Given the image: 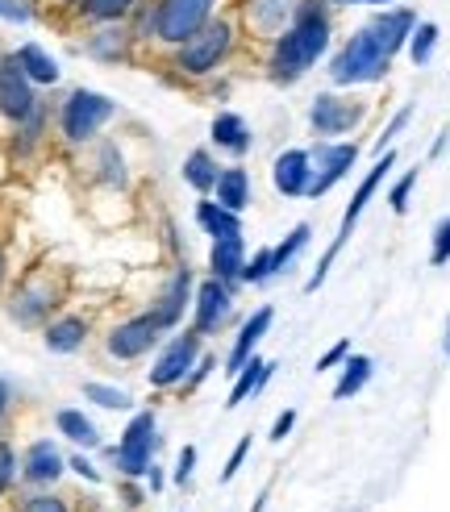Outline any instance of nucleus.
<instances>
[{
    "label": "nucleus",
    "mask_w": 450,
    "mask_h": 512,
    "mask_svg": "<svg viewBox=\"0 0 450 512\" xmlns=\"http://www.w3.org/2000/svg\"><path fill=\"white\" fill-rule=\"evenodd\" d=\"M325 46H330V13H325V5H317V0H305L288 30L275 34L271 63H267L271 80L296 84L300 75H309V67L325 55Z\"/></svg>",
    "instance_id": "f257e3e1"
},
{
    "label": "nucleus",
    "mask_w": 450,
    "mask_h": 512,
    "mask_svg": "<svg viewBox=\"0 0 450 512\" xmlns=\"http://www.w3.org/2000/svg\"><path fill=\"white\" fill-rule=\"evenodd\" d=\"M388 67H392V55L380 46V38H375L363 25V30L350 34L346 46L334 55L330 80L342 84V88H350V84H375V80H384V75H388Z\"/></svg>",
    "instance_id": "f03ea898"
},
{
    "label": "nucleus",
    "mask_w": 450,
    "mask_h": 512,
    "mask_svg": "<svg viewBox=\"0 0 450 512\" xmlns=\"http://www.w3.org/2000/svg\"><path fill=\"white\" fill-rule=\"evenodd\" d=\"M213 5L217 0H159V5L150 9V34L159 42L180 46L213 21Z\"/></svg>",
    "instance_id": "7ed1b4c3"
},
{
    "label": "nucleus",
    "mask_w": 450,
    "mask_h": 512,
    "mask_svg": "<svg viewBox=\"0 0 450 512\" xmlns=\"http://www.w3.org/2000/svg\"><path fill=\"white\" fill-rule=\"evenodd\" d=\"M396 167V155H388V150H384V155L380 159H375V167L363 175V184H359V192L355 196H350V204H346V217H342V229H338V238H334V246L330 250H325L321 254V263H317V271H313V279H309V292H317L321 284H325V275H330V267H334V259H338V250L346 246V238H350V229H355V221L363 217V209H367V200L375 196V188H380L384 184V175Z\"/></svg>",
    "instance_id": "20e7f679"
},
{
    "label": "nucleus",
    "mask_w": 450,
    "mask_h": 512,
    "mask_svg": "<svg viewBox=\"0 0 450 512\" xmlns=\"http://www.w3.org/2000/svg\"><path fill=\"white\" fill-rule=\"evenodd\" d=\"M234 46V25L230 21H209L200 34H192L188 42H180L175 50V67L184 75H209L221 67V59L230 55Z\"/></svg>",
    "instance_id": "39448f33"
},
{
    "label": "nucleus",
    "mask_w": 450,
    "mask_h": 512,
    "mask_svg": "<svg viewBox=\"0 0 450 512\" xmlns=\"http://www.w3.org/2000/svg\"><path fill=\"white\" fill-rule=\"evenodd\" d=\"M117 113V105L105 96V92H92V88H75L67 100H63V113H59V125H63V138L67 142H92L100 134V125Z\"/></svg>",
    "instance_id": "423d86ee"
},
{
    "label": "nucleus",
    "mask_w": 450,
    "mask_h": 512,
    "mask_svg": "<svg viewBox=\"0 0 450 512\" xmlns=\"http://www.w3.org/2000/svg\"><path fill=\"white\" fill-rule=\"evenodd\" d=\"M155 450H159V421H155V413H138L130 425H125L121 442L113 450L117 471L125 479H142L150 471V463H155Z\"/></svg>",
    "instance_id": "0eeeda50"
},
{
    "label": "nucleus",
    "mask_w": 450,
    "mask_h": 512,
    "mask_svg": "<svg viewBox=\"0 0 450 512\" xmlns=\"http://www.w3.org/2000/svg\"><path fill=\"white\" fill-rule=\"evenodd\" d=\"M196 363H200V334H196V329H188V334L171 338L159 350L155 367H150V383H155V388H180V383L192 375Z\"/></svg>",
    "instance_id": "6e6552de"
},
{
    "label": "nucleus",
    "mask_w": 450,
    "mask_h": 512,
    "mask_svg": "<svg viewBox=\"0 0 450 512\" xmlns=\"http://www.w3.org/2000/svg\"><path fill=\"white\" fill-rule=\"evenodd\" d=\"M363 117H367V109L359 105V100H346V96H334V92H321L313 100V109H309L313 134H321L325 142H334L338 134H350Z\"/></svg>",
    "instance_id": "1a4fd4ad"
},
{
    "label": "nucleus",
    "mask_w": 450,
    "mask_h": 512,
    "mask_svg": "<svg viewBox=\"0 0 450 512\" xmlns=\"http://www.w3.org/2000/svg\"><path fill=\"white\" fill-rule=\"evenodd\" d=\"M159 334H163V321H159L155 309H150V313L130 317V321H121L113 329L109 334V354L117 358V363H134V358H142L146 350L159 346Z\"/></svg>",
    "instance_id": "9d476101"
},
{
    "label": "nucleus",
    "mask_w": 450,
    "mask_h": 512,
    "mask_svg": "<svg viewBox=\"0 0 450 512\" xmlns=\"http://www.w3.org/2000/svg\"><path fill=\"white\" fill-rule=\"evenodd\" d=\"M359 163V146L355 142H325L321 138V146L313 150V188H309V200H317V196H325L330 192L338 179H346L350 175V167Z\"/></svg>",
    "instance_id": "9b49d317"
},
{
    "label": "nucleus",
    "mask_w": 450,
    "mask_h": 512,
    "mask_svg": "<svg viewBox=\"0 0 450 512\" xmlns=\"http://www.w3.org/2000/svg\"><path fill=\"white\" fill-rule=\"evenodd\" d=\"M30 84L34 80L21 71L17 59H0V113L13 121H30L38 113V96Z\"/></svg>",
    "instance_id": "f8f14e48"
},
{
    "label": "nucleus",
    "mask_w": 450,
    "mask_h": 512,
    "mask_svg": "<svg viewBox=\"0 0 450 512\" xmlns=\"http://www.w3.org/2000/svg\"><path fill=\"white\" fill-rule=\"evenodd\" d=\"M230 313H234V288L225 284V279H205L200 284V292H196V321H192V329L200 338H209V334H217V329L230 321Z\"/></svg>",
    "instance_id": "ddd939ff"
},
{
    "label": "nucleus",
    "mask_w": 450,
    "mask_h": 512,
    "mask_svg": "<svg viewBox=\"0 0 450 512\" xmlns=\"http://www.w3.org/2000/svg\"><path fill=\"white\" fill-rule=\"evenodd\" d=\"M313 150H300V146H292V150H284L280 159H275V167H271V184H275V192L280 196H309V188H313Z\"/></svg>",
    "instance_id": "4468645a"
},
{
    "label": "nucleus",
    "mask_w": 450,
    "mask_h": 512,
    "mask_svg": "<svg viewBox=\"0 0 450 512\" xmlns=\"http://www.w3.org/2000/svg\"><path fill=\"white\" fill-rule=\"evenodd\" d=\"M367 30H371L375 38H380V46H384L388 55L396 59L400 50L409 46L413 30H417V13H413V9H405V5H396V9H388V13H380V17H371Z\"/></svg>",
    "instance_id": "2eb2a0df"
},
{
    "label": "nucleus",
    "mask_w": 450,
    "mask_h": 512,
    "mask_svg": "<svg viewBox=\"0 0 450 512\" xmlns=\"http://www.w3.org/2000/svg\"><path fill=\"white\" fill-rule=\"evenodd\" d=\"M271 321H275V309H271V304H263V309H255V313L246 317V325L238 329V342H234L230 358H225V371H230V375H238V371L250 363V358H255V346L267 338Z\"/></svg>",
    "instance_id": "dca6fc26"
},
{
    "label": "nucleus",
    "mask_w": 450,
    "mask_h": 512,
    "mask_svg": "<svg viewBox=\"0 0 450 512\" xmlns=\"http://www.w3.org/2000/svg\"><path fill=\"white\" fill-rule=\"evenodd\" d=\"M296 9H300V0H246V21L259 34H284Z\"/></svg>",
    "instance_id": "f3484780"
},
{
    "label": "nucleus",
    "mask_w": 450,
    "mask_h": 512,
    "mask_svg": "<svg viewBox=\"0 0 450 512\" xmlns=\"http://www.w3.org/2000/svg\"><path fill=\"white\" fill-rule=\"evenodd\" d=\"M63 471H67V463H63V454H59L55 442L42 438V442H34L30 450H25V463H21L25 483H55Z\"/></svg>",
    "instance_id": "a211bd4d"
},
{
    "label": "nucleus",
    "mask_w": 450,
    "mask_h": 512,
    "mask_svg": "<svg viewBox=\"0 0 450 512\" xmlns=\"http://www.w3.org/2000/svg\"><path fill=\"white\" fill-rule=\"evenodd\" d=\"M188 300H192V271H188V267H180V271L171 275V284L163 288L159 304H155V313H159L163 329L180 325V317H184V309H188Z\"/></svg>",
    "instance_id": "6ab92c4d"
},
{
    "label": "nucleus",
    "mask_w": 450,
    "mask_h": 512,
    "mask_svg": "<svg viewBox=\"0 0 450 512\" xmlns=\"http://www.w3.org/2000/svg\"><path fill=\"white\" fill-rule=\"evenodd\" d=\"M213 275L225 279V284H242V271H246V250H242V238H217L213 242V259H209Z\"/></svg>",
    "instance_id": "aec40b11"
},
{
    "label": "nucleus",
    "mask_w": 450,
    "mask_h": 512,
    "mask_svg": "<svg viewBox=\"0 0 450 512\" xmlns=\"http://www.w3.org/2000/svg\"><path fill=\"white\" fill-rule=\"evenodd\" d=\"M196 225L205 229L213 242H217V238H242L238 213H230V209H225V204H217V200H200V204H196Z\"/></svg>",
    "instance_id": "412c9836"
},
{
    "label": "nucleus",
    "mask_w": 450,
    "mask_h": 512,
    "mask_svg": "<svg viewBox=\"0 0 450 512\" xmlns=\"http://www.w3.org/2000/svg\"><path fill=\"white\" fill-rule=\"evenodd\" d=\"M213 192H217V204H225L230 213H242L250 204V175L242 167H221Z\"/></svg>",
    "instance_id": "4be33fe9"
},
{
    "label": "nucleus",
    "mask_w": 450,
    "mask_h": 512,
    "mask_svg": "<svg viewBox=\"0 0 450 512\" xmlns=\"http://www.w3.org/2000/svg\"><path fill=\"white\" fill-rule=\"evenodd\" d=\"M271 371H275V363H263V358H250V363L238 371L230 396H225V408H238L242 400H250L255 392H263V383L271 379Z\"/></svg>",
    "instance_id": "5701e85b"
},
{
    "label": "nucleus",
    "mask_w": 450,
    "mask_h": 512,
    "mask_svg": "<svg viewBox=\"0 0 450 512\" xmlns=\"http://www.w3.org/2000/svg\"><path fill=\"white\" fill-rule=\"evenodd\" d=\"M213 146L230 150V155H246L250 150V125L238 113H217L213 117Z\"/></svg>",
    "instance_id": "b1692460"
},
{
    "label": "nucleus",
    "mask_w": 450,
    "mask_h": 512,
    "mask_svg": "<svg viewBox=\"0 0 450 512\" xmlns=\"http://www.w3.org/2000/svg\"><path fill=\"white\" fill-rule=\"evenodd\" d=\"M84 338H88V321L84 317H59V321L46 325V350H55V354L80 350Z\"/></svg>",
    "instance_id": "393cba45"
},
{
    "label": "nucleus",
    "mask_w": 450,
    "mask_h": 512,
    "mask_svg": "<svg viewBox=\"0 0 450 512\" xmlns=\"http://www.w3.org/2000/svg\"><path fill=\"white\" fill-rule=\"evenodd\" d=\"M17 63H21V71L25 75H30V80L34 84H59V63L55 59H50L46 55V50L42 46H34V42H25L21 50H17V55H13Z\"/></svg>",
    "instance_id": "a878e982"
},
{
    "label": "nucleus",
    "mask_w": 450,
    "mask_h": 512,
    "mask_svg": "<svg viewBox=\"0 0 450 512\" xmlns=\"http://www.w3.org/2000/svg\"><path fill=\"white\" fill-rule=\"evenodd\" d=\"M371 371H375V363H371L367 354H350L346 363H342V379H338V388H334V400L359 396L367 383H371Z\"/></svg>",
    "instance_id": "bb28decb"
},
{
    "label": "nucleus",
    "mask_w": 450,
    "mask_h": 512,
    "mask_svg": "<svg viewBox=\"0 0 450 512\" xmlns=\"http://www.w3.org/2000/svg\"><path fill=\"white\" fill-rule=\"evenodd\" d=\"M55 425H59V433L63 438H71L75 446H96L100 442V433H96V425L80 413V408H59V417H55Z\"/></svg>",
    "instance_id": "cd10ccee"
},
{
    "label": "nucleus",
    "mask_w": 450,
    "mask_h": 512,
    "mask_svg": "<svg viewBox=\"0 0 450 512\" xmlns=\"http://www.w3.org/2000/svg\"><path fill=\"white\" fill-rule=\"evenodd\" d=\"M217 175H221V167L213 163L209 150H192V155L184 159V179H188L196 192H213L217 188Z\"/></svg>",
    "instance_id": "c85d7f7f"
},
{
    "label": "nucleus",
    "mask_w": 450,
    "mask_h": 512,
    "mask_svg": "<svg viewBox=\"0 0 450 512\" xmlns=\"http://www.w3.org/2000/svg\"><path fill=\"white\" fill-rule=\"evenodd\" d=\"M309 238H313V229H309L305 221H300V225L292 229V234H288L280 246H271V267H275V275H280V271H284V267L296 259V254L309 246Z\"/></svg>",
    "instance_id": "c756f323"
},
{
    "label": "nucleus",
    "mask_w": 450,
    "mask_h": 512,
    "mask_svg": "<svg viewBox=\"0 0 450 512\" xmlns=\"http://www.w3.org/2000/svg\"><path fill=\"white\" fill-rule=\"evenodd\" d=\"M50 304H55V296L42 292V288H30V292H21L13 300V317L25 321V325H34V321H42V313H50Z\"/></svg>",
    "instance_id": "7c9ffc66"
},
{
    "label": "nucleus",
    "mask_w": 450,
    "mask_h": 512,
    "mask_svg": "<svg viewBox=\"0 0 450 512\" xmlns=\"http://www.w3.org/2000/svg\"><path fill=\"white\" fill-rule=\"evenodd\" d=\"M434 46H438V25L434 21H417V30L409 38V59L417 67H425V63H430V55H434Z\"/></svg>",
    "instance_id": "2f4dec72"
},
{
    "label": "nucleus",
    "mask_w": 450,
    "mask_h": 512,
    "mask_svg": "<svg viewBox=\"0 0 450 512\" xmlns=\"http://www.w3.org/2000/svg\"><path fill=\"white\" fill-rule=\"evenodd\" d=\"M138 9V0H84L80 13L88 21H121L125 13H134Z\"/></svg>",
    "instance_id": "473e14b6"
},
{
    "label": "nucleus",
    "mask_w": 450,
    "mask_h": 512,
    "mask_svg": "<svg viewBox=\"0 0 450 512\" xmlns=\"http://www.w3.org/2000/svg\"><path fill=\"white\" fill-rule=\"evenodd\" d=\"M84 396L100 408H113V413H121V408H130V392H121V388H109V383H88Z\"/></svg>",
    "instance_id": "72a5a7b5"
},
{
    "label": "nucleus",
    "mask_w": 450,
    "mask_h": 512,
    "mask_svg": "<svg viewBox=\"0 0 450 512\" xmlns=\"http://www.w3.org/2000/svg\"><path fill=\"white\" fill-rule=\"evenodd\" d=\"M271 275H275V267H271V246H267V250H259V254H250V259H246L242 284H267Z\"/></svg>",
    "instance_id": "f704fd0d"
},
{
    "label": "nucleus",
    "mask_w": 450,
    "mask_h": 512,
    "mask_svg": "<svg viewBox=\"0 0 450 512\" xmlns=\"http://www.w3.org/2000/svg\"><path fill=\"white\" fill-rule=\"evenodd\" d=\"M413 184H417V167H409L405 175L392 184V192H388V204H392V213H405L409 209V196H413Z\"/></svg>",
    "instance_id": "c9c22d12"
},
{
    "label": "nucleus",
    "mask_w": 450,
    "mask_h": 512,
    "mask_svg": "<svg viewBox=\"0 0 450 512\" xmlns=\"http://www.w3.org/2000/svg\"><path fill=\"white\" fill-rule=\"evenodd\" d=\"M430 263L434 267H446L450 263V213H446V221L434 229V246H430Z\"/></svg>",
    "instance_id": "e433bc0d"
},
{
    "label": "nucleus",
    "mask_w": 450,
    "mask_h": 512,
    "mask_svg": "<svg viewBox=\"0 0 450 512\" xmlns=\"http://www.w3.org/2000/svg\"><path fill=\"white\" fill-rule=\"evenodd\" d=\"M100 159H105V184H113V188H121L125 184V171H121V155H117V146H100Z\"/></svg>",
    "instance_id": "4c0bfd02"
},
{
    "label": "nucleus",
    "mask_w": 450,
    "mask_h": 512,
    "mask_svg": "<svg viewBox=\"0 0 450 512\" xmlns=\"http://www.w3.org/2000/svg\"><path fill=\"white\" fill-rule=\"evenodd\" d=\"M246 454H250V438H242L238 446H234V454L225 458V467H221V483H230L238 471H242V463H246Z\"/></svg>",
    "instance_id": "58836bf2"
},
{
    "label": "nucleus",
    "mask_w": 450,
    "mask_h": 512,
    "mask_svg": "<svg viewBox=\"0 0 450 512\" xmlns=\"http://www.w3.org/2000/svg\"><path fill=\"white\" fill-rule=\"evenodd\" d=\"M346 358H350V342H334L330 350L317 358V371H321V375H325V371H334L338 363H346Z\"/></svg>",
    "instance_id": "ea45409f"
},
{
    "label": "nucleus",
    "mask_w": 450,
    "mask_h": 512,
    "mask_svg": "<svg viewBox=\"0 0 450 512\" xmlns=\"http://www.w3.org/2000/svg\"><path fill=\"white\" fill-rule=\"evenodd\" d=\"M13 475H17V454H13L9 442H0V492L13 483Z\"/></svg>",
    "instance_id": "a19ab883"
},
{
    "label": "nucleus",
    "mask_w": 450,
    "mask_h": 512,
    "mask_svg": "<svg viewBox=\"0 0 450 512\" xmlns=\"http://www.w3.org/2000/svg\"><path fill=\"white\" fill-rule=\"evenodd\" d=\"M21 512H71V508H67V500H59V496H34V500H25Z\"/></svg>",
    "instance_id": "79ce46f5"
},
{
    "label": "nucleus",
    "mask_w": 450,
    "mask_h": 512,
    "mask_svg": "<svg viewBox=\"0 0 450 512\" xmlns=\"http://www.w3.org/2000/svg\"><path fill=\"white\" fill-rule=\"evenodd\" d=\"M192 471H196V446H184L180 450V463H175V483L184 488V483L192 479Z\"/></svg>",
    "instance_id": "37998d69"
},
{
    "label": "nucleus",
    "mask_w": 450,
    "mask_h": 512,
    "mask_svg": "<svg viewBox=\"0 0 450 512\" xmlns=\"http://www.w3.org/2000/svg\"><path fill=\"white\" fill-rule=\"evenodd\" d=\"M413 121V105H405V109H400L392 121H388V130H384V138H380V150H388V142L400 134V130H405V125Z\"/></svg>",
    "instance_id": "c03bdc74"
},
{
    "label": "nucleus",
    "mask_w": 450,
    "mask_h": 512,
    "mask_svg": "<svg viewBox=\"0 0 450 512\" xmlns=\"http://www.w3.org/2000/svg\"><path fill=\"white\" fill-rule=\"evenodd\" d=\"M292 425H296V408H284V413L275 417V425H271V433H267V438H271V442H284L288 433H292Z\"/></svg>",
    "instance_id": "a18cd8bd"
},
{
    "label": "nucleus",
    "mask_w": 450,
    "mask_h": 512,
    "mask_svg": "<svg viewBox=\"0 0 450 512\" xmlns=\"http://www.w3.org/2000/svg\"><path fill=\"white\" fill-rule=\"evenodd\" d=\"M213 367H217V363H213V358H200V363H196V375H188V379L180 383V388H184V392H192V388H200V383H205V379L213 375Z\"/></svg>",
    "instance_id": "49530a36"
},
{
    "label": "nucleus",
    "mask_w": 450,
    "mask_h": 512,
    "mask_svg": "<svg viewBox=\"0 0 450 512\" xmlns=\"http://www.w3.org/2000/svg\"><path fill=\"white\" fill-rule=\"evenodd\" d=\"M67 467H75V475H80V479H88V483H96V479H100V475H96V467L88 463V458H84V454H75V458H71V463H67Z\"/></svg>",
    "instance_id": "de8ad7c7"
},
{
    "label": "nucleus",
    "mask_w": 450,
    "mask_h": 512,
    "mask_svg": "<svg viewBox=\"0 0 450 512\" xmlns=\"http://www.w3.org/2000/svg\"><path fill=\"white\" fill-rule=\"evenodd\" d=\"M0 17H9V21H25V17H30V9H21V5H9V0H0Z\"/></svg>",
    "instance_id": "09e8293b"
},
{
    "label": "nucleus",
    "mask_w": 450,
    "mask_h": 512,
    "mask_svg": "<svg viewBox=\"0 0 450 512\" xmlns=\"http://www.w3.org/2000/svg\"><path fill=\"white\" fill-rule=\"evenodd\" d=\"M146 483H150V492H163V471L150 463V471H146Z\"/></svg>",
    "instance_id": "8fccbe9b"
},
{
    "label": "nucleus",
    "mask_w": 450,
    "mask_h": 512,
    "mask_svg": "<svg viewBox=\"0 0 450 512\" xmlns=\"http://www.w3.org/2000/svg\"><path fill=\"white\" fill-rule=\"evenodd\" d=\"M334 5H375L380 9V5H396V0H334Z\"/></svg>",
    "instance_id": "3c124183"
},
{
    "label": "nucleus",
    "mask_w": 450,
    "mask_h": 512,
    "mask_svg": "<svg viewBox=\"0 0 450 512\" xmlns=\"http://www.w3.org/2000/svg\"><path fill=\"white\" fill-rule=\"evenodd\" d=\"M5 408H9V383L0 379V417H5Z\"/></svg>",
    "instance_id": "603ef678"
},
{
    "label": "nucleus",
    "mask_w": 450,
    "mask_h": 512,
    "mask_svg": "<svg viewBox=\"0 0 450 512\" xmlns=\"http://www.w3.org/2000/svg\"><path fill=\"white\" fill-rule=\"evenodd\" d=\"M125 504L138 508V504H142V492H138V488H125Z\"/></svg>",
    "instance_id": "864d4df0"
},
{
    "label": "nucleus",
    "mask_w": 450,
    "mask_h": 512,
    "mask_svg": "<svg viewBox=\"0 0 450 512\" xmlns=\"http://www.w3.org/2000/svg\"><path fill=\"white\" fill-rule=\"evenodd\" d=\"M446 142H450V138H446V134H442V138H438V142H434V150H430V159H438V155H442V150H446Z\"/></svg>",
    "instance_id": "5fc2aeb1"
},
{
    "label": "nucleus",
    "mask_w": 450,
    "mask_h": 512,
    "mask_svg": "<svg viewBox=\"0 0 450 512\" xmlns=\"http://www.w3.org/2000/svg\"><path fill=\"white\" fill-rule=\"evenodd\" d=\"M446 354H450V321H446Z\"/></svg>",
    "instance_id": "6e6d98bb"
},
{
    "label": "nucleus",
    "mask_w": 450,
    "mask_h": 512,
    "mask_svg": "<svg viewBox=\"0 0 450 512\" xmlns=\"http://www.w3.org/2000/svg\"><path fill=\"white\" fill-rule=\"evenodd\" d=\"M67 5H84V0H67Z\"/></svg>",
    "instance_id": "4d7b16f0"
},
{
    "label": "nucleus",
    "mask_w": 450,
    "mask_h": 512,
    "mask_svg": "<svg viewBox=\"0 0 450 512\" xmlns=\"http://www.w3.org/2000/svg\"><path fill=\"white\" fill-rule=\"evenodd\" d=\"M0 275H5V259H0Z\"/></svg>",
    "instance_id": "13d9d810"
}]
</instances>
